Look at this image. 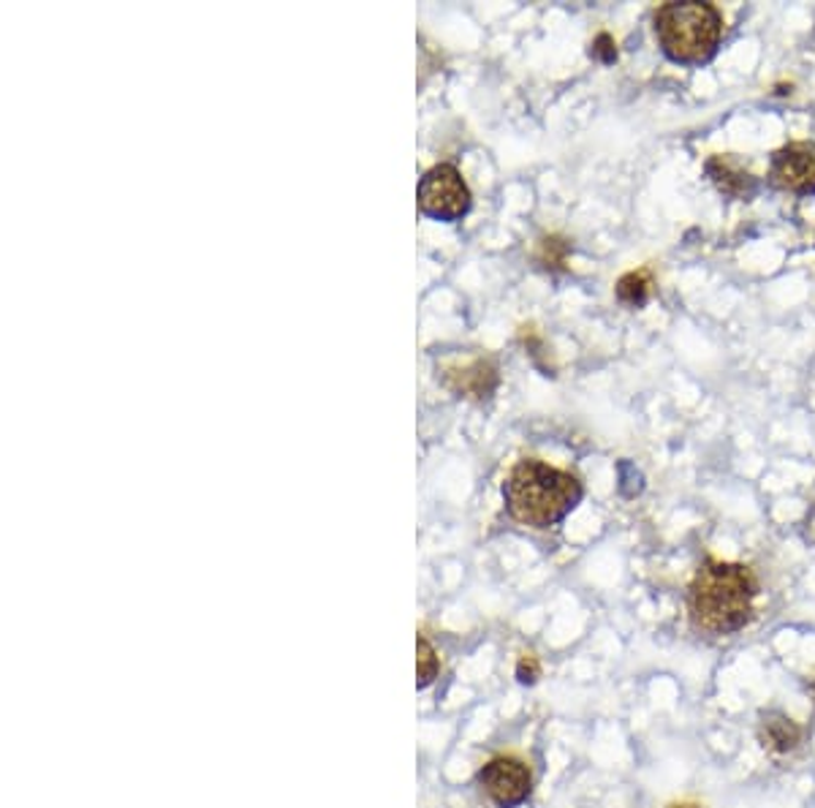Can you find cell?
<instances>
[{"label":"cell","mask_w":815,"mask_h":808,"mask_svg":"<svg viewBox=\"0 0 815 808\" xmlns=\"http://www.w3.org/2000/svg\"><path fill=\"white\" fill-rule=\"evenodd\" d=\"M590 55L596 60H601V63H614V60H618V44H614V38L609 36V33H601V36L590 44Z\"/></svg>","instance_id":"obj_13"},{"label":"cell","mask_w":815,"mask_h":808,"mask_svg":"<svg viewBox=\"0 0 815 808\" xmlns=\"http://www.w3.org/2000/svg\"><path fill=\"white\" fill-rule=\"evenodd\" d=\"M650 289H652L650 273H647V270H636V273L623 275V278L618 281V300L631 308H642L647 300H650Z\"/></svg>","instance_id":"obj_10"},{"label":"cell","mask_w":815,"mask_h":808,"mask_svg":"<svg viewBox=\"0 0 815 808\" xmlns=\"http://www.w3.org/2000/svg\"><path fill=\"white\" fill-rule=\"evenodd\" d=\"M470 188L463 180L457 166L438 164L421 177L419 182V210L435 221H459L470 210Z\"/></svg>","instance_id":"obj_4"},{"label":"cell","mask_w":815,"mask_h":808,"mask_svg":"<svg viewBox=\"0 0 815 808\" xmlns=\"http://www.w3.org/2000/svg\"><path fill=\"white\" fill-rule=\"evenodd\" d=\"M652 22L663 55L682 66H702L712 60L723 36L720 11L702 0L661 5Z\"/></svg>","instance_id":"obj_3"},{"label":"cell","mask_w":815,"mask_h":808,"mask_svg":"<svg viewBox=\"0 0 815 808\" xmlns=\"http://www.w3.org/2000/svg\"><path fill=\"white\" fill-rule=\"evenodd\" d=\"M446 384L452 387L457 395L476 397V401H484L492 395V390L498 387V368L492 359L476 357L470 363L459 365V368H448L443 373Z\"/></svg>","instance_id":"obj_7"},{"label":"cell","mask_w":815,"mask_h":808,"mask_svg":"<svg viewBox=\"0 0 815 808\" xmlns=\"http://www.w3.org/2000/svg\"><path fill=\"white\" fill-rule=\"evenodd\" d=\"M669 808H698V806H691V804H674V806H669Z\"/></svg>","instance_id":"obj_15"},{"label":"cell","mask_w":815,"mask_h":808,"mask_svg":"<svg viewBox=\"0 0 815 808\" xmlns=\"http://www.w3.org/2000/svg\"><path fill=\"white\" fill-rule=\"evenodd\" d=\"M503 501L517 523L549 528L574 512L576 503L582 501V485L574 474L525 458L508 472L503 483Z\"/></svg>","instance_id":"obj_2"},{"label":"cell","mask_w":815,"mask_h":808,"mask_svg":"<svg viewBox=\"0 0 815 808\" xmlns=\"http://www.w3.org/2000/svg\"><path fill=\"white\" fill-rule=\"evenodd\" d=\"M707 175L720 193L731 199H753L758 193V177L742 169L731 156H712L707 162Z\"/></svg>","instance_id":"obj_8"},{"label":"cell","mask_w":815,"mask_h":808,"mask_svg":"<svg viewBox=\"0 0 815 808\" xmlns=\"http://www.w3.org/2000/svg\"><path fill=\"white\" fill-rule=\"evenodd\" d=\"M479 784L498 808H517L530 798L534 779L514 757H498L479 771Z\"/></svg>","instance_id":"obj_5"},{"label":"cell","mask_w":815,"mask_h":808,"mask_svg":"<svg viewBox=\"0 0 815 808\" xmlns=\"http://www.w3.org/2000/svg\"><path fill=\"white\" fill-rule=\"evenodd\" d=\"M769 182L800 197L815 193V142H791L780 147L769 166Z\"/></svg>","instance_id":"obj_6"},{"label":"cell","mask_w":815,"mask_h":808,"mask_svg":"<svg viewBox=\"0 0 815 808\" xmlns=\"http://www.w3.org/2000/svg\"><path fill=\"white\" fill-rule=\"evenodd\" d=\"M438 669H441V662H438L435 647L427 643L424 638H419L416 640V675H419V678H416V686H419V689H427V686L438 678Z\"/></svg>","instance_id":"obj_11"},{"label":"cell","mask_w":815,"mask_h":808,"mask_svg":"<svg viewBox=\"0 0 815 808\" xmlns=\"http://www.w3.org/2000/svg\"><path fill=\"white\" fill-rule=\"evenodd\" d=\"M539 675H541L539 658L530 656V653H528V656L519 658V662H517V678H519V684H528V686L536 684V680H539Z\"/></svg>","instance_id":"obj_14"},{"label":"cell","mask_w":815,"mask_h":808,"mask_svg":"<svg viewBox=\"0 0 815 808\" xmlns=\"http://www.w3.org/2000/svg\"><path fill=\"white\" fill-rule=\"evenodd\" d=\"M758 744L772 754H791L802 744V727L786 713L769 711L758 722Z\"/></svg>","instance_id":"obj_9"},{"label":"cell","mask_w":815,"mask_h":808,"mask_svg":"<svg viewBox=\"0 0 815 808\" xmlns=\"http://www.w3.org/2000/svg\"><path fill=\"white\" fill-rule=\"evenodd\" d=\"M758 580L751 567L729 561H704L687 594L693 627L709 634H734L756 616Z\"/></svg>","instance_id":"obj_1"},{"label":"cell","mask_w":815,"mask_h":808,"mask_svg":"<svg viewBox=\"0 0 815 808\" xmlns=\"http://www.w3.org/2000/svg\"><path fill=\"white\" fill-rule=\"evenodd\" d=\"M565 253H568V242L560 240V237H547V240H541L539 259L547 268H560V264L565 262Z\"/></svg>","instance_id":"obj_12"}]
</instances>
